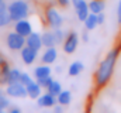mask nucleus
<instances>
[{
  "instance_id": "obj_1",
  "label": "nucleus",
  "mask_w": 121,
  "mask_h": 113,
  "mask_svg": "<svg viewBox=\"0 0 121 113\" xmlns=\"http://www.w3.org/2000/svg\"><path fill=\"white\" fill-rule=\"evenodd\" d=\"M120 51H121V47H114L106 55V58L100 62V65H99V68H97V71L94 74V85H96L97 89L104 88L110 82V79L113 76V72H114L117 58L120 55Z\"/></svg>"
},
{
  "instance_id": "obj_2",
  "label": "nucleus",
  "mask_w": 121,
  "mask_h": 113,
  "mask_svg": "<svg viewBox=\"0 0 121 113\" xmlns=\"http://www.w3.org/2000/svg\"><path fill=\"white\" fill-rule=\"evenodd\" d=\"M7 10H9V16H10L11 21H18L21 19H26L30 13L28 4L24 0H16L13 3H10Z\"/></svg>"
},
{
  "instance_id": "obj_3",
  "label": "nucleus",
  "mask_w": 121,
  "mask_h": 113,
  "mask_svg": "<svg viewBox=\"0 0 121 113\" xmlns=\"http://www.w3.org/2000/svg\"><path fill=\"white\" fill-rule=\"evenodd\" d=\"M6 42H7V47L13 51H21V48L26 45V37L18 34L17 31H11L7 34V38H6Z\"/></svg>"
},
{
  "instance_id": "obj_4",
  "label": "nucleus",
  "mask_w": 121,
  "mask_h": 113,
  "mask_svg": "<svg viewBox=\"0 0 121 113\" xmlns=\"http://www.w3.org/2000/svg\"><path fill=\"white\" fill-rule=\"evenodd\" d=\"M79 44V35L76 31H69L63 40V51L66 54H73Z\"/></svg>"
},
{
  "instance_id": "obj_5",
  "label": "nucleus",
  "mask_w": 121,
  "mask_h": 113,
  "mask_svg": "<svg viewBox=\"0 0 121 113\" xmlns=\"http://www.w3.org/2000/svg\"><path fill=\"white\" fill-rule=\"evenodd\" d=\"M6 93H7L10 98H26V96H28V95H27V88H26V85H23L20 81L7 85Z\"/></svg>"
},
{
  "instance_id": "obj_6",
  "label": "nucleus",
  "mask_w": 121,
  "mask_h": 113,
  "mask_svg": "<svg viewBox=\"0 0 121 113\" xmlns=\"http://www.w3.org/2000/svg\"><path fill=\"white\" fill-rule=\"evenodd\" d=\"M73 6H75V11L78 14V19L80 21H85L86 17L90 14V10H89V4L85 1V0H72Z\"/></svg>"
},
{
  "instance_id": "obj_7",
  "label": "nucleus",
  "mask_w": 121,
  "mask_h": 113,
  "mask_svg": "<svg viewBox=\"0 0 121 113\" xmlns=\"http://www.w3.org/2000/svg\"><path fill=\"white\" fill-rule=\"evenodd\" d=\"M45 16H47V21H48L49 27L59 28L60 26H62V17H60V14L56 11V10H55V9H54V7L47 9Z\"/></svg>"
},
{
  "instance_id": "obj_8",
  "label": "nucleus",
  "mask_w": 121,
  "mask_h": 113,
  "mask_svg": "<svg viewBox=\"0 0 121 113\" xmlns=\"http://www.w3.org/2000/svg\"><path fill=\"white\" fill-rule=\"evenodd\" d=\"M37 103H38L39 108H52V106H55L58 103V100H56V96H54L49 92H47V93L38 96V102Z\"/></svg>"
},
{
  "instance_id": "obj_9",
  "label": "nucleus",
  "mask_w": 121,
  "mask_h": 113,
  "mask_svg": "<svg viewBox=\"0 0 121 113\" xmlns=\"http://www.w3.org/2000/svg\"><path fill=\"white\" fill-rule=\"evenodd\" d=\"M37 54H38V51L34 50V48H31V47H28V45H24V47L21 48V59H23V62L27 64V65H31V64L35 61Z\"/></svg>"
},
{
  "instance_id": "obj_10",
  "label": "nucleus",
  "mask_w": 121,
  "mask_h": 113,
  "mask_svg": "<svg viewBox=\"0 0 121 113\" xmlns=\"http://www.w3.org/2000/svg\"><path fill=\"white\" fill-rule=\"evenodd\" d=\"M14 31H17L18 34L27 37V35H30L31 33H32V27H31L30 21H27L26 19H21V20L16 21V24H14Z\"/></svg>"
},
{
  "instance_id": "obj_11",
  "label": "nucleus",
  "mask_w": 121,
  "mask_h": 113,
  "mask_svg": "<svg viewBox=\"0 0 121 113\" xmlns=\"http://www.w3.org/2000/svg\"><path fill=\"white\" fill-rule=\"evenodd\" d=\"M26 45H28L31 48L39 51L41 47H42V40H41V35L38 33H31L30 35L26 37Z\"/></svg>"
},
{
  "instance_id": "obj_12",
  "label": "nucleus",
  "mask_w": 121,
  "mask_h": 113,
  "mask_svg": "<svg viewBox=\"0 0 121 113\" xmlns=\"http://www.w3.org/2000/svg\"><path fill=\"white\" fill-rule=\"evenodd\" d=\"M56 56H58V52H56V48H54V47H48L47 48V51L42 54L41 56V61H42V64H52V62H55V59H56Z\"/></svg>"
},
{
  "instance_id": "obj_13",
  "label": "nucleus",
  "mask_w": 121,
  "mask_h": 113,
  "mask_svg": "<svg viewBox=\"0 0 121 113\" xmlns=\"http://www.w3.org/2000/svg\"><path fill=\"white\" fill-rule=\"evenodd\" d=\"M26 88H27V95L31 99H38V96L41 95V90H42V88L38 85V82H34V81L28 84Z\"/></svg>"
},
{
  "instance_id": "obj_14",
  "label": "nucleus",
  "mask_w": 121,
  "mask_h": 113,
  "mask_svg": "<svg viewBox=\"0 0 121 113\" xmlns=\"http://www.w3.org/2000/svg\"><path fill=\"white\" fill-rule=\"evenodd\" d=\"M10 16H9V10L6 7V4L3 1H0V27H4L10 23Z\"/></svg>"
},
{
  "instance_id": "obj_15",
  "label": "nucleus",
  "mask_w": 121,
  "mask_h": 113,
  "mask_svg": "<svg viewBox=\"0 0 121 113\" xmlns=\"http://www.w3.org/2000/svg\"><path fill=\"white\" fill-rule=\"evenodd\" d=\"M104 0H91L89 3V10L90 13H94V14H99V13H103L104 10Z\"/></svg>"
},
{
  "instance_id": "obj_16",
  "label": "nucleus",
  "mask_w": 121,
  "mask_h": 113,
  "mask_svg": "<svg viewBox=\"0 0 121 113\" xmlns=\"http://www.w3.org/2000/svg\"><path fill=\"white\" fill-rule=\"evenodd\" d=\"M41 40H42V45L44 47H55V38H54V33L51 31H45L44 34H41Z\"/></svg>"
},
{
  "instance_id": "obj_17",
  "label": "nucleus",
  "mask_w": 121,
  "mask_h": 113,
  "mask_svg": "<svg viewBox=\"0 0 121 113\" xmlns=\"http://www.w3.org/2000/svg\"><path fill=\"white\" fill-rule=\"evenodd\" d=\"M51 75V68L48 66V64H44V65H39L35 68L34 71V76L38 79V78H44V76H48Z\"/></svg>"
},
{
  "instance_id": "obj_18",
  "label": "nucleus",
  "mask_w": 121,
  "mask_h": 113,
  "mask_svg": "<svg viewBox=\"0 0 121 113\" xmlns=\"http://www.w3.org/2000/svg\"><path fill=\"white\" fill-rule=\"evenodd\" d=\"M83 64L80 62V61H75L73 64H70V66H69V69H68V74H69V76H78L82 71H83Z\"/></svg>"
},
{
  "instance_id": "obj_19",
  "label": "nucleus",
  "mask_w": 121,
  "mask_h": 113,
  "mask_svg": "<svg viewBox=\"0 0 121 113\" xmlns=\"http://www.w3.org/2000/svg\"><path fill=\"white\" fill-rule=\"evenodd\" d=\"M20 76H21V72L17 68H10V71L7 72V76H6L7 85L13 84V82H18L20 81Z\"/></svg>"
},
{
  "instance_id": "obj_20",
  "label": "nucleus",
  "mask_w": 121,
  "mask_h": 113,
  "mask_svg": "<svg viewBox=\"0 0 121 113\" xmlns=\"http://www.w3.org/2000/svg\"><path fill=\"white\" fill-rule=\"evenodd\" d=\"M56 100L62 106H68L70 103V100H72V95H70L69 90H60V93L56 96Z\"/></svg>"
},
{
  "instance_id": "obj_21",
  "label": "nucleus",
  "mask_w": 121,
  "mask_h": 113,
  "mask_svg": "<svg viewBox=\"0 0 121 113\" xmlns=\"http://www.w3.org/2000/svg\"><path fill=\"white\" fill-rule=\"evenodd\" d=\"M83 23H85V27H86V30H94V28H96V26L99 24V23H97V14L90 13V14L86 17V20H85Z\"/></svg>"
},
{
  "instance_id": "obj_22",
  "label": "nucleus",
  "mask_w": 121,
  "mask_h": 113,
  "mask_svg": "<svg viewBox=\"0 0 121 113\" xmlns=\"http://www.w3.org/2000/svg\"><path fill=\"white\" fill-rule=\"evenodd\" d=\"M60 90H62V86H60L59 82H56V81H52L49 86L47 88V92H49L51 95H54V96H58L60 93Z\"/></svg>"
},
{
  "instance_id": "obj_23",
  "label": "nucleus",
  "mask_w": 121,
  "mask_h": 113,
  "mask_svg": "<svg viewBox=\"0 0 121 113\" xmlns=\"http://www.w3.org/2000/svg\"><path fill=\"white\" fill-rule=\"evenodd\" d=\"M66 34L59 28H54V38H55V44H63V40H65Z\"/></svg>"
},
{
  "instance_id": "obj_24",
  "label": "nucleus",
  "mask_w": 121,
  "mask_h": 113,
  "mask_svg": "<svg viewBox=\"0 0 121 113\" xmlns=\"http://www.w3.org/2000/svg\"><path fill=\"white\" fill-rule=\"evenodd\" d=\"M52 81H54V79L51 78V75H48V76H44V78H38V79H37L38 85H39L41 88H44V89H47Z\"/></svg>"
},
{
  "instance_id": "obj_25",
  "label": "nucleus",
  "mask_w": 121,
  "mask_h": 113,
  "mask_svg": "<svg viewBox=\"0 0 121 113\" xmlns=\"http://www.w3.org/2000/svg\"><path fill=\"white\" fill-rule=\"evenodd\" d=\"M9 105H10V100L6 98V95H0V109L4 110L9 108Z\"/></svg>"
},
{
  "instance_id": "obj_26",
  "label": "nucleus",
  "mask_w": 121,
  "mask_h": 113,
  "mask_svg": "<svg viewBox=\"0 0 121 113\" xmlns=\"http://www.w3.org/2000/svg\"><path fill=\"white\" fill-rule=\"evenodd\" d=\"M20 82H21L23 85H26V86H27L28 84H31V82H32V79H31V76L28 75V74H26V72H21V76H20Z\"/></svg>"
},
{
  "instance_id": "obj_27",
  "label": "nucleus",
  "mask_w": 121,
  "mask_h": 113,
  "mask_svg": "<svg viewBox=\"0 0 121 113\" xmlns=\"http://www.w3.org/2000/svg\"><path fill=\"white\" fill-rule=\"evenodd\" d=\"M56 3L59 4L60 7H68L69 6V0H56Z\"/></svg>"
},
{
  "instance_id": "obj_28",
  "label": "nucleus",
  "mask_w": 121,
  "mask_h": 113,
  "mask_svg": "<svg viewBox=\"0 0 121 113\" xmlns=\"http://www.w3.org/2000/svg\"><path fill=\"white\" fill-rule=\"evenodd\" d=\"M117 20L121 24V0H120V3H118V7H117Z\"/></svg>"
},
{
  "instance_id": "obj_29",
  "label": "nucleus",
  "mask_w": 121,
  "mask_h": 113,
  "mask_svg": "<svg viewBox=\"0 0 121 113\" xmlns=\"http://www.w3.org/2000/svg\"><path fill=\"white\" fill-rule=\"evenodd\" d=\"M97 23H99V24H103V23H104V14H103V13H99V14H97Z\"/></svg>"
},
{
  "instance_id": "obj_30",
  "label": "nucleus",
  "mask_w": 121,
  "mask_h": 113,
  "mask_svg": "<svg viewBox=\"0 0 121 113\" xmlns=\"http://www.w3.org/2000/svg\"><path fill=\"white\" fill-rule=\"evenodd\" d=\"M54 110H55L56 113H60L62 110H63V108H62V105L58 103V105H55V106H54Z\"/></svg>"
},
{
  "instance_id": "obj_31",
  "label": "nucleus",
  "mask_w": 121,
  "mask_h": 113,
  "mask_svg": "<svg viewBox=\"0 0 121 113\" xmlns=\"http://www.w3.org/2000/svg\"><path fill=\"white\" fill-rule=\"evenodd\" d=\"M82 40H83L85 42H87V41H89V35H87V31H83V33H82Z\"/></svg>"
},
{
  "instance_id": "obj_32",
  "label": "nucleus",
  "mask_w": 121,
  "mask_h": 113,
  "mask_svg": "<svg viewBox=\"0 0 121 113\" xmlns=\"http://www.w3.org/2000/svg\"><path fill=\"white\" fill-rule=\"evenodd\" d=\"M10 113H20V109H17V108H11V109H10Z\"/></svg>"
},
{
  "instance_id": "obj_33",
  "label": "nucleus",
  "mask_w": 121,
  "mask_h": 113,
  "mask_svg": "<svg viewBox=\"0 0 121 113\" xmlns=\"http://www.w3.org/2000/svg\"><path fill=\"white\" fill-rule=\"evenodd\" d=\"M55 71H56L58 74H59V72H62V66H56V69H55Z\"/></svg>"
},
{
  "instance_id": "obj_34",
  "label": "nucleus",
  "mask_w": 121,
  "mask_h": 113,
  "mask_svg": "<svg viewBox=\"0 0 121 113\" xmlns=\"http://www.w3.org/2000/svg\"><path fill=\"white\" fill-rule=\"evenodd\" d=\"M0 95H4V90H1V89H0Z\"/></svg>"
},
{
  "instance_id": "obj_35",
  "label": "nucleus",
  "mask_w": 121,
  "mask_h": 113,
  "mask_svg": "<svg viewBox=\"0 0 121 113\" xmlns=\"http://www.w3.org/2000/svg\"><path fill=\"white\" fill-rule=\"evenodd\" d=\"M0 113H1V109H0Z\"/></svg>"
}]
</instances>
